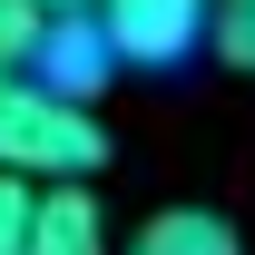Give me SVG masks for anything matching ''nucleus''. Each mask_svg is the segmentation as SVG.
Here are the masks:
<instances>
[{"label": "nucleus", "instance_id": "1", "mask_svg": "<svg viewBox=\"0 0 255 255\" xmlns=\"http://www.w3.org/2000/svg\"><path fill=\"white\" fill-rule=\"evenodd\" d=\"M0 167L10 177H89L108 167V128H98L89 98L49 89L39 69H0Z\"/></svg>", "mask_w": 255, "mask_h": 255}, {"label": "nucleus", "instance_id": "2", "mask_svg": "<svg viewBox=\"0 0 255 255\" xmlns=\"http://www.w3.org/2000/svg\"><path fill=\"white\" fill-rule=\"evenodd\" d=\"M118 69H177L187 49H206V20H216V0H89Z\"/></svg>", "mask_w": 255, "mask_h": 255}, {"label": "nucleus", "instance_id": "3", "mask_svg": "<svg viewBox=\"0 0 255 255\" xmlns=\"http://www.w3.org/2000/svg\"><path fill=\"white\" fill-rule=\"evenodd\" d=\"M20 255H118V246H108V216H98V196H89V177H49V187H39L30 246H20Z\"/></svg>", "mask_w": 255, "mask_h": 255}, {"label": "nucleus", "instance_id": "4", "mask_svg": "<svg viewBox=\"0 0 255 255\" xmlns=\"http://www.w3.org/2000/svg\"><path fill=\"white\" fill-rule=\"evenodd\" d=\"M39 79L49 89H69V98H89L108 69H118V49H108V30H98V10H49V39H39Z\"/></svg>", "mask_w": 255, "mask_h": 255}, {"label": "nucleus", "instance_id": "5", "mask_svg": "<svg viewBox=\"0 0 255 255\" xmlns=\"http://www.w3.org/2000/svg\"><path fill=\"white\" fill-rule=\"evenodd\" d=\"M118 255H246V246H236V226L206 216V206H157Z\"/></svg>", "mask_w": 255, "mask_h": 255}, {"label": "nucleus", "instance_id": "6", "mask_svg": "<svg viewBox=\"0 0 255 255\" xmlns=\"http://www.w3.org/2000/svg\"><path fill=\"white\" fill-rule=\"evenodd\" d=\"M49 39V0H0V69H30Z\"/></svg>", "mask_w": 255, "mask_h": 255}, {"label": "nucleus", "instance_id": "7", "mask_svg": "<svg viewBox=\"0 0 255 255\" xmlns=\"http://www.w3.org/2000/svg\"><path fill=\"white\" fill-rule=\"evenodd\" d=\"M206 49L226 69H246L255 79V0H216V20H206Z\"/></svg>", "mask_w": 255, "mask_h": 255}, {"label": "nucleus", "instance_id": "8", "mask_svg": "<svg viewBox=\"0 0 255 255\" xmlns=\"http://www.w3.org/2000/svg\"><path fill=\"white\" fill-rule=\"evenodd\" d=\"M30 206H39V177H10L0 167V255L30 246Z\"/></svg>", "mask_w": 255, "mask_h": 255}, {"label": "nucleus", "instance_id": "9", "mask_svg": "<svg viewBox=\"0 0 255 255\" xmlns=\"http://www.w3.org/2000/svg\"><path fill=\"white\" fill-rule=\"evenodd\" d=\"M49 10H89V0H49Z\"/></svg>", "mask_w": 255, "mask_h": 255}]
</instances>
